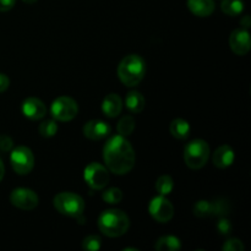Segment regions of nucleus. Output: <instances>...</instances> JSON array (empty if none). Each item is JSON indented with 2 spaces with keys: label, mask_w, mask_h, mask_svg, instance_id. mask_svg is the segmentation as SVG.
I'll use <instances>...</instances> for the list:
<instances>
[{
  "label": "nucleus",
  "mask_w": 251,
  "mask_h": 251,
  "mask_svg": "<svg viewBox=\"0 0 251 251\" xmlns=\"http://www.w3.org/2000/svg\"><path fill=\"white\" fill-rule=\"evenodd\" d=\"M103 159L112 173L127 174L135 166V151L131 144L122 135L110 137L103 149Z\"/></svg>",
  "instance_id": "f257e3e1"
},
{
  "label": "nucleus",
  "mask_w": 251,
  "mask_h": 251,
  "mask_svg": "<svg viewBox=\"0 0 251 251\" xmlns=\"http://www.w3.org/2000/svg\"><path fill=\"white\" fill-rule=\"evenodd\" d=\"M146 73L145 60L137 54L126 55L118 66V76L124 85L129 87L139 85Z\"/></svg>",
  "instance_id": "f03ea898"
},
{
  "label": "nucleus",
  "mask_w": 251,
  "mask_h": 251,
  "mask_svg": "<svg viewBox=\"0 0 251 251\" xmlns=\"http://www.w3.org/2000/svg\"><path fill=\"white\" fill-rule=\"evenodd\" d=\"M129 227V217L120 210H107L98 218V228L109 238H118L125 234Z\"/></svg>",
  "instance_id": "7ed1b4c3"
},
{
  "label": "nucleus",
  "mask_w": 251,
  "mask_h": 251,
  "mask_svg": "<svg viewBox=\"0 0 251 251\" xmlns=\"http://www.w3.org/2000/svg\"><path fill=\"white\" fill-rule=\"evenodd\" d=\"M210 158V147L203 140H193L184 149V161L191 169H201Z\"/></svg>",
  "instance_id": "20e7f679"
},
{
  "label": "nucleus",
  "mask_w": 251,
  "mask_h": 251,
  "mask_svg": "<svg viewBox=\"0 0 251 251\" xmlns=\"http://www.w3.org/2000/svg\"><path fill=\"white\" fill-rule=\"evenodd\" d=\"M54 207L61 215L78 218L82 216L83 210H85V201L77 194L64 191V193H59L54 198Z\"/></svg>",
  "instance_id": "39448f33"
},
{
  "label": "nucleus",
  "mask_w": 251,
  "mask_h": 251,
  "mask_svg": "<svg viewBox=\"0 0 251 251\" xmlns=\"http://www.w3.org/2000/svg\"><path fill=\"white\" fill-rule=\"evenodd\" d=\"M12 169L20 176H26L33 169L34 156L31 150L26 146H19L12 150L10 154Z\"/></svg>",
  "instance_id": "423d86ee"
},
{
  "label": "nucleus",
  "mask_w": 251,
  "mask_h": 251,
  "mask_svg": "<svg viewBox=\"0 0 251 251\" xmlns=\"http://www.w3.org/2000/svg\"><path fill=\"white\" fill-rule=\"evenodd\" d=\"M83 178L91 189L102 190L103 188L108 185L110 176L109 172L104 166L95 162V163H90L86 167L85 172H83Z\"/></svg>",
  "instance_id": "0eeeda50"
},
{
  "label": "nucleus",
  "mask_w": 251,
  "mask_h": 251,
  "mask_svg": "<svg viewBox=\"0 0 251 251\" xmlns=\"http://www.w3.org/2000/svg\"><path fill=\"white\" fill-rule=\"evenodd\" d=\"M51 115L59 122H70L77 115L78 107L75 100L70 97H59L51 103Z\"/></svg>",
  "instance_id": "6e6552de"
},
{
  "label": "nucleus",
  "mask_w": 251,
  "mask_h": 251,
  "mask_svg": "<svg viewBox=\"0 0 251 251\" xmlns=\"http://www.w3.org/2000/svg\"><path fill=\"white\" fill-rule=\"evenodd\" d=\"M10 201L15 207L20 208V210L31 211L38 206L39 199L38 195L31 189L17 188L12 190L11 195H10Z\"/></svg>",
  "instance_id": "1a4fd4ad"
},
{
  "label": "nucleus",
  "mask_w": 251,
  "mask_h": 251,
  "mask_svg": "<svg viewBox=\"0 0 251 251\" xmlns=\"http://www.w3.org/2000/svg\"><path fill=\"white\" fill-rule=\"evenodd\" d=\"M150 215L159 223H167L173 218L174 207L169 200H167L164 196H157L152 199L150 202Z\"/></svg>",
  "instance_id": "9d476101"
},
{
  "label": "nucleus",
  "mask_w": 251,
  "mask_h": 251,
  "mask_svg": "<svg viewBox=\"0 0 251 251\" xmlns=\"http://www.w3.org/2000/svg\"><path fill=\"white\" fill-rule=\"evenodd\" d=\"M229 46L230 49L237 55H245V54L249 53L251 48V41L248 29L239 28L233 31L229 37Z\"/></svg>",
  "instance_id": "9b49d317"
},
{
  "label": "nucleus",
  "mask_w": 251,
  "mask_h": 251,
  "mask_svg": "<svg viewBox=\"0 0 251 251\" xmlns=\"http://www.w3.org/2000/svg\"><path fill=\"white\" fill-rule=\"evenodd\" d=\"M22 113L31 120H41L46 117L47 107L39 98H27L22 103Z\"/></svg>",
  "instance_id": "f8f14e48"
},
{
  "label": "nucleus",
  "mask_w": 251,
  "mask_h": 251,
  "mask_svg": "<svg viewBox=\"0 0 251 251\" xmlns=\"http://www.w3.org/2000/svg\"><path fill=\"white\" fill-rule=\"evenodd\" d=\"M110 134V126L102 120H90L83 126V135L90 140H102Z\"/></svg>",
  "instance_id": "ddd939ff"
},
{
  "label": "nucleus",
  "mask_w": 251,
  "mask_h": 251,
  "mask_svg": "<svg viewBox=\"0 0 251 251\" xmlns=\"http://www.w3.org/2000/svg\"><path fill=\"white\" fill-rule=\"evenodd\" d=\"M212 162L217 168H228L234 162V151L228 145H223L213 152Z\"/></svg>",
  "instance_id": "4468645a"
},
{
  "label": "nucleus",
  "mask_w": 251,
  "mask_h": 251,
  "mask_svg": "<svg viewBox=\"0 0 251 251\" xmlns=\"http://www.w3.org/2000/svg\"><path fill=\"white\" fill-rule=\"evenodd\" d=\"M123 100L117 93H109L107 97L103 100L102 110L108 118H115L122 113Z\"/></svg>",
  "instance_id": "2eb2a0df"
},
{
  "label": "nucleus",
  "mask_w": 251,
  "mask_h": 251,
  "mask_svg": "<svg viewBox=\"0 0 251 251\" xmlns=\"http://www.w3.org/2000/svg\"><path fill=\"white\" fill-rule=\"evenodd\" d=\"M188 7L199 17H207L215 11L213 0H188Z\"/></svg>",
  "instance_id": "dca6fc26"
},
{
  "label": "nucleus",
  "mask_w": 251,
  "mask_h": 251,
  "mask_svg": "<svg viewBox=\"0 0 251 251\" xmlns=\"http://www.w3.org/2000/svg\"><path fill=\"white\" fill-rule=\"evenodd\" d=\"M125 103H126V107L130 112L140 113L145 108V97L137 91H131L126 95Z\"/></svg>",
  "instance_id": "f3484780"
},
{
  "label": "nucleus",
  "mask_w": 251,
  "mask_h": 251,
  "mask_svg": "<svg viewBox=\"0 0 251 251\" xmlns=\"http://www.w3.org/2000/svg\"><path fill=\"white\" fill-rule=\"evenodd\" d=\"M171 134L178 140H185L190 134V125L184 119H176L171 123Z\"/></svg>",
  "instance_id": "a211bd4d"
},
{
  "label": "nucleus",
  "mask_w": 251,
  "mask_h": 251,
  "mask_svg": "<svg viewBox=\"0 0 251 251\" xmlns=\"http://www.w3.org/2000/svg\"><path fill=\"white\" fill-rule=\"evenodd\" d=\"M157 251H176L181 248L180 240L173 235H166L157 240L154 245Z\"/></svg>",
  "instance_id": "6ab92c4d"
},
{
  "label": "nucleus",
  "mask_w": 251,
  "mask_h": 251,
  "mask_svg": "<svg viewBox=\"0 0 251 251\" xmlns=\"http://www.w3.org/2000/svg\"><path fill=\"white\" fill-rule=\"evenodd\" d=\"M221 9L228 16H238L244 10V2L243 0H223Z\"/></svg>",
  "instance_id": "aec40b11"
},
{
  "label": "nucleus",
  "mask_w": 251,
  "mask_h": 251,
  "mask_svg": "<svg viewBox=\"0 0 251 251\" xmlns=\"http://www.w3.org/2000/svg\"><path fill=\"white\" fill-rule=\"evenodd\" d=\"M118 132L122 136L127 137L132 134V131L135 130V119L131 115H125L120 119V122L118 123Z\"/></svg>",
  "instance_id": "412c9836"
},
{
  "label": "nucleus",
  "mask_w": 251,
  "mask_h": 251,
  "mask_svg": "<svg viewBox=\"0 0 251 251\" xmlns=\"http://www.w3.org/2000/svg\"><path fill=\"white\" fill-rule=\"evenodd\" d=\"M193 212L196 217L199 218H206L212 216V203L210 201L201 200L194 205Z\"/></svg>",
  "instance_id": "4be33fe9"
},
{
  "label": "nucleus",
  "mask_w": 251,
  "mask_h": 251,
  "mask_svg": "<svg viewBox=\"0 0 251 251\" xmlns=\"http://www.w3.org/2000/svg\"><path fill=\"white\" fill-rule=\"evenodd\" d=\"M174 188V181L173 179L169 176H159L158 180L156 183V190L161 194L162 196H166L172 193Z\"/></svg>",
  "instance_id": "5701e85b"
},
{
  "label": "nucleus",
  "mask_w": 251,
  "mask_h": 251,
  "mask_svg": "<svg viewBox=\"0 0 251 251\" xmlns=\"http://www.w3.org/2000/svg\"><path fill=\"white\" fill-rule=\"evenodd\" d=\"M39 134L43 137H51L58 131V125L54 120H44L39 125Z\"/></svg>",
  "instance_id": "b1692460"
},
{
  "label": "nucleus",
  "mask_w": 251,
  "mask_h": 251,
  "mask_svg": "<svg viewBox=\"0 0 251 251\" xmlns=\"http://www.w3.org/2000/svg\"><path fill=\"white\" fill-rule=\"evenodd\" d=\"M102 198L107 203H119L123 200V191L119 188H110L103 193Z\"/></svg>",
  "instance_id": "393cba45"
},
{
  "label": "nucleus",
  "mask_w": 251,
  "mask_h": 251,
  "mask_svg": "<svg viewBox=\"0 0 251 251\" xmlns=\"http://www.w3.org/2000/svg\"><path fill=\"white\" fill-rule=\"evenodd\" d=\"M212 203V216H218V217H222V216H226L230 210L229 203L226 200H216L213 201Z\"/></svg>",
  "instance_id": "a878e982"
},
{
  "label": "nucleus",
  "mask_w": 251,
  "mask_h": 251,
  "mask_svg": "<svg viewBox=\"0 0 251 251\" xmlns=\"http://www.w3.org/2000/svg\"><path fill=\"white\" fill-rule=\"evenodd\" d=\"M102 247V240L97 235H88L83 239L82 242V249L91 250V251H97Z\"/></svg>",
  "instance_id": "bb28decb"
},
{
  "label": "nucleus",
  "mask_w": 251,
  "mask_h": 251,
  "mask_svg": "<svg viewBox=\"0 0 251 251\" xmlns=\"http://www.w3.org/2000/svg\"><path fill=\"white\" fill-rule=\"evenodd\" d=\"M223 251H244V244L242 240L237 239V238H232V239L227 240L225 245L222 247Z\"/></svg>",
  "instance_id": "cd10ccee"
},
{
  "label": "nucleus",
  "mask_w": 251,
  "mask_h": 251,
  "mask_svg": "<svg viewBox=\"0 0 251 251\" xmlns=\"http://www.w3.org/2000/svg\"><path fill=\"white\" fill-rule=\"evenodd\" d=\"M217 230L220 232V234L228 235L230 233V230H232V225L226 218H221L217 223Z\"/></svg>",
  "instance_id": "c85d7f7f"
},
{
  "label": "nucleus",
  "mask_w": 251,
  "mask_h": 251,
  "mask_svg": "<svg viewBox=\"0 0 251 251\" xmlns=\"http://www.w3.org/2000/svg\"><path fill=\"white\" fill-rule=\"evenodd\" d=\"M11 149H12L11 137L6 136V135H4V136H0V150H1L2 152H7V151H10Z\"/></svg>",
  "instance_id": "c756f323"
},
{
  "label": "nucleus",
  "mask_w": 251,
  "mask_h": 251,
  "mask_svg": "<svg viewBox=\"0 0 251 251\" xmlns=\"http://www.w3.org/2000/svg\"><path fill=\"white\" fill-rule=\"evenodd\" d=\"M15 2H16V0H0V11H9L14 7Z\"/></svg>",
  "instance_id": "7c9ffc66"
},
{
  "label": "nucleus",
  "mask_w": 251,
  "mask_h": 251,
  "mask_svg": "<svg viewBox=\"0 0 251 251\" xmlns=\"http://www.w3.org/2000/svg\"><path fill=\"white\" fill-rule=\"evenodd\" d=\"M10 85V80L5 74H0V93L6 91L9 88Z\"/></svg>",
  "instance_id": "2f4dec72"
},
{
  "label": "nucleus",
  "mask_w": 251,
  "mask_h": 251,
  "mask_svg": "<svg viewBox=\"0 0 251 251\" xmlns=\"http://www.w3.org/2000/svg\"><path fill=\"white\" fill-rule=\"evenodd\" d=\"M240 25L243 26V28H245V29L249 28V27L251 26V19H250L249 15H245V16L243 17L242 21H240Z\"/></svg>",
  "instance_id": "473e14b6"
},
{
  "label": "nucleus",
  "mask_w": 251,
  "mask_h": 251,
  "mask_svg": "<svg viewBox=\"0 0 251 251\" xmlns=\"http://www.w3.org/2000/svg\"><path fill=\"white\" fill-rule=\"evenodd\" d=\"M4 173H5L4 163H2V161H1V159H0V181H1V179L4 178Z\"/></svg>",
  "instance_id": "72a5a7b5"
},
{
  "label": "nucleus",
  "mask_w": 251,
  "mask_h": 251,
  "mask_svg": "<svg viewBox=\"0 0 251 251\" xmlns=\"http://www.w3.org/2000/svg\"><path fill=\"white\" fill-rule=\"evenodd\" d=\"M24 2H27V4H34V2L37 1V0H22Z\"/></svg>",
  "instance_id": "f704fd0d"
}]
</instances>
